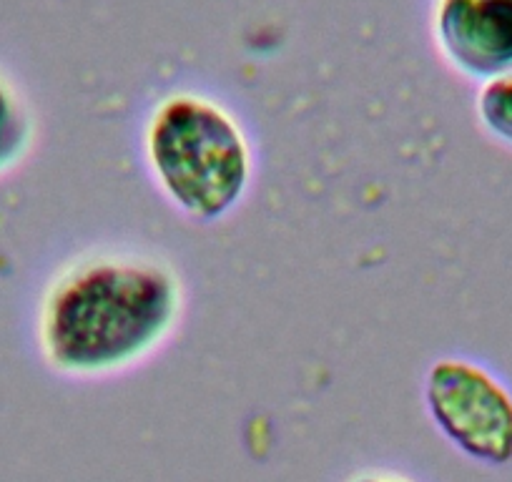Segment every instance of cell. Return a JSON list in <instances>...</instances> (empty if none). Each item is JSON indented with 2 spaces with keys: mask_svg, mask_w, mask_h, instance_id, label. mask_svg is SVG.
<instances>
[{
  "mask_svg": "<svg viewBox=\"0 0 512 482\" xmlns=\"http://www.w3.org/2000/svg\"><path fill=\"white\" fill-rule=\"evenodd\" d=\"M475 111L482 129L512 149V73L482 83Z\"/></svg>",
  "mask_w": 512,
  "mask_h": 482,
  "instance_id": "obj_6",
  "label": "cell"
},
{
  "mask_svg": "<svg viewBox=\"0 0 512 482\" xmlns=\"http://www.w3.org/2000/svg\"><path fill=\"white\" fill-rule=\"evenodd\" d=\"M36 121L16 83L0 73V179L23 164L33 149Z\"/></svg>",
  "mask_w": 512,
  "mask_h": 482,
  "instance_id": "obj_5",
  "label": "cell"
},
{
  "mask_svg": "<svg viewBox=\"0 0 512 482\" xmlns=\"http://www.w3.org/2000/svg\"><path fill=\"white\" fill-rule=\"evenodd\" d=\"M347 482H412V480H407V477L397 475V472H390V470H364L359 472V475L349 477Z\"/></svg>",
  "mask_w": 512,
  "mask_h": 482,
  "instance_id": "obj_7",
  "label": "cell"
},
{
  "mask_svg": "<svg viewBox=\"0 0 512 482\" xmlns=\"http://www.w3.org/2000/svg\"><path fill=\"white\" fill-rule=\"evenodd\" d=\"M141 146L164 199L201 224L234 211L254 179V149L244 126L229 108L201 93L161 98Z\"/></svg>",
  "mask_w": 512,
  "mask_h": 482,
  "instance_id": "obj_2",
  "label": "cell"
},
{
  "mask_svg": "<svg viewBox=\"0 0 512 482\" xmlns=\"http://www.w3.org/2000/svg\"><path fill=\"white\" fill-rule=\"evenodd\" d=\"M435 41L462 76L512 73V0H437Z\"/></svg>",
  "mask_w": 512,
  "mask_h": 482,
  "instance_id": "obj_4",
  "label": "cell"
},
{
  "mask_svg": "<svg viewBox=\"0 0 512 482\" xmlns=\"http://www.w3.org/2000/svg\"><path fill=\"white\" fill-rule=\"evenodd\" d=\"M184 302L181 274L156 254H83L58 269L38 299V354L68 380L118 375L164 347Z\"/></svg>",
  "mask_w": 512,
  "mask_h": 482,
  "instance_id": "obj_1",
  "label": "cell"
},
{
  "mask_svg": "<svg viewBox=\"0 0 512 482\" xmlns=\"http://www.w3.org/2000/svg\"><path fill=\"white\" fill-rule=\"evenodd\" d=\"M427 415L455 450L487 467L512 462V392L472 359L432 362L422 385Z\"/></svg>",
  "mask_w": 512,
  "mask_h": 482,
  "instance_id": "obj_3",
  "label": "cell"
}]
</instances>
